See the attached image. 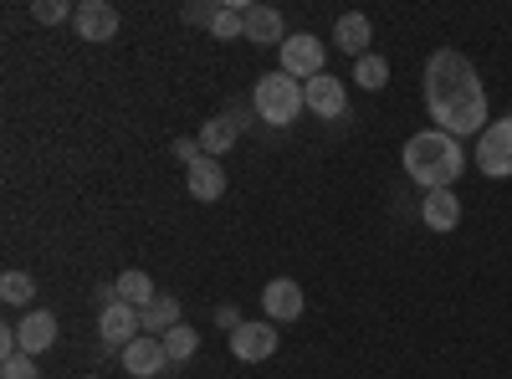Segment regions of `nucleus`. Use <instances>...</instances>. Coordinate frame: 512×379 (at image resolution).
I'll return each instance as SVG.
<instances>
[{"instance_id":"obj_1","label":"nucleus","mask_w":512,"mask_h":379,"mask_svg":"<svg viewBox=\"0 0 512 379\" xmlns=\"http://www.w3.org/2000/svg\"><path fill=\"white\" fill-rule=\"evenodd\" d=\"M425 103H431V118L441 123V134H451V139L477 134L487 123L482 77H477L472 62H466L461 52H451V47L425 62Z\"/></svg>"},{"instance_id":"obj_2","label":"nucleus","mask_w":512,"mask_h":379,"mask_svg":"<svg viewBox=\"0 0 512 379\" xmlns=\"http://www.w3.org/2000/svg\"><path fill=\"white\" fill-rule=\"evenodd\" d=\"M466 170V154L451 134L441 129H425V134H410L405 139V175L425 190H451Z\"/></svg>"},{"instance_id":"obj_3","label":"nucleus","mask_w":512,"mask_h":379,"mask_svg":"<svg viewBox=\"0 0 512 379\" xmlns=\"http://www.w3.org/2000/svg\"><path fill=\"white\" fill-rule=\"evenodd\" d=\"M251 108L262 113L272 129H287V123L308 108V93H303V82L287 77V72H267L262 82H256V93H251Z\"/></svg>"},{"instance_id":"obj_4","label":"nucleus","mask_w":512,"mask_h":379,"mask_svg":"<svg viewBox=\"0 0 512 379\" xmlns=\"http://www.w3.org/2000/svg\"><path fill=\"white\" fill-rule=\"evenodd\" d=\"M277 52H282V72H287V77H303V82L323 77L328 52H323V41H318V36H287Z\"/></svg>"},{"instance_id":"obj_5","label":"nucleus","mask_w":512,"mask_h":379,"mask_svg":"<svg viewBox=\"0 0 512 379\" xmlns=\"http://www.w3.org/2000/svg\"><path fill=\"white\" fill-rule=\"evenodd\" d=\"M477 159H482V175H492V180H507V175H512V118L487 123Z\"/></svg>"},{"instance_id":"obj_6","label":"nucleus","mask_w":512,"mask_h":379,"mask_svg":"<svg viewBox=\"0 0 512 379\" xmlns=\"http://www.w3.org/2000/svg\"><path fill=\"white\" fill-rule=\"evenodd\" d=\"M231 354H236L241 364L272 359V354H277V323H241V328L231 333Z\"/></svg>"},{"instance_id":"obj_7","label":"nucleus","mask_w":512,"mask_h":379,"mask_svg":"<svg viewBox=\"0 0 512 379\" xmlns=\"http://www.w3.org/2000/svg\"><path fill=\"white\" fill-rule=\"evenodd\" d=\"M139 308H128V303H113V308H103V318H98V333H103V344L108 349H128V344H134L139 339Z\"/></svg>"},{"instance_id":"obj_8","label":"nucleus","mask_w":512,"mask_h":379,"mask_svg":"<svg viewBox=\"0 0 512 379\" xmlns=\"http://www.w3.org/2000/svg\"><path fill=\"white\" fill-rule=\"evenodd\" d=\"M72 26H77L82 41H113L118 36V11L108 6V0H82Z\"/></svg>"},{"instance_id":"obj_9","label":"nucleus","mask_w":512,"mask_h":379,"mask_svg":"<svg viewBox=\"0 0 512 379\" xmlns=\"http://www.w3.org/2000/svg\"><path fill=\"white\" fill-rule=\"evenodd\" d=\"M123 369L139 374V379H154L169 369V354H164V339H149V333H139L134 344L123 349Z\"/></svg>"},{"instance_id":"obj_10","label":"nucleus","mask_w":512,"mask_h":379,"mask_svg":"<svg viewBox=\"0 0 512 379\" xmlns=\"http://www.w3.org/2000/svg\"><path fill=\"white\" fill-rule=\"evenodd\" d=\"M303 93H308V108L318 113V118H344L349 113V93H344V82L338 77H313V82H303Z\"/></svg>"},{"instance_id":"obj_11","label":"nucleus","mask_w":512,"mask_h":379,"mask_svg":"<svg viewBox=\"0 0 512 379\" xmlns=\"http://www.w3.org/2000/svg\"><path fill=\"white\" fill-rule=\"evenodd\" d=\"M262 303H267L272 323H292V318H303V287H297L292 277H272L267 292H262Z\"/></svg>"},{"instance_id":"obj_12","label":"nucleus","mask_w":512,"mask_h":379,"mask_svg":"<svg viewBox=\"0 0 512 379\" xmlns=\"http://www.w3.org/2000/svg\"><path fill=\"white\" fill-rule=\"evenodd\" d=\"M185 185H190V195L200 200V205H210V200H221L226 195V170L210 154H200L190 170H185Z\"/></svg>"},{"instance_id":"obj_13","label":"nucleus","mask_w":512,"mask_h":379,"mask_svg":"<svg viewBox=\"0 0 512 379\" xmlns=\"http://www.w3.org/2000/svg\"><path fill=\"white\" fill-rule=\"evenodd\" d=\"M241 129H246V113H241V108H236V113H221V118H210L205 129H200V154H210V159L226 154V149L241 139Z\"/></svg>"},{"instance_id":"obj_14","label":"nucleus","mask_w":512,"mask_h":379,"mask_svg":"<svg viewBox=\"0 0 512 379\" xmlns=\"http://www.w3.org/2000/svg\"><path fill=\"white\" fill-rule=\"evenodd\" d=\"M246 41H251V47H282V41H287L282 11H272V6H246Z\"/></svg>"},{"instance_id":"obj_15","label":"nucleus","mask_w":512,"mask_h":379,"mask_svg":"<svg viewBox=\"0 0 512 379\" xmlns=\"http://www.w3.org/2000/svg\"><path fill=\"white\" fill-rule=\"evenodd\" d=\"M420 221L431 226V231H456V221H461V200H456L451 190H425V200H420Z\"/></svg>"},{"instance_id":"obj_16","label":"nucleus","mask_w":512,"mask_h":379,"mask_svg":"<svg viewBox=\"0 0 512 379\" xmlns=\"http://www.w3.org/2000/svg\"><path fill=\"white\" fill-rule=\"evenodd\" d=\"M16 339H21V354H47L57 344V318L52 313H31L26 323H16Z\"/></svg>"},{"instance_id":"obj_17","label":"nucleus","mask_w":512,"mask_h":379,"mask_svg":"<svg viewBox=\"0 0 512 379\" xmlns=\"http://www.w3.org/2000/svg\"><path fill=\"white\" fill-rule=\"evenodd\" d=\"M333 41H338V47H344L354 62H359V57H369V21H364L359 11L338 16V26H333Z\"/></svg>"},{"instance_id":"obj_18","label":"nucleus","mask_w":512,"mask_h":379,"mask_svg":"<svg viewBox=\"0 0 512 379\" xmlns=\"http://www.w3.org/2000/svg\"><path fill=\"white\" fill-rule=\"evenodd\" d=\"M139 323L149 328V339H164L169 328H180V303L169 298V292H159V298H154V303L139 313Z\"/></svg>"},{"instance_id":"obj_19","label":"nucleus","mask_w":512,"mask_h":379,"mask_svg":"<svg viewBox=\"0 0 512 379\" xmlns=\"http://www.w3.org/2000/svg\"><path fill=\"white\" fill-rule=\"evenodd\" d=\"M113 287H118V298H123L128 308H139V313H144V308H149V303L159 298V292H154V282H149V277H144L139 267H128V272H123V277H118Z\"/></svg>"},{"instance_id":"obj_20","label":"nucleus","mask_w":512,"mask_h":379,"mask_svg":"<svg viewBox=\"0 0 512 379\" xmlns=\"http://www.w3.org/2000/svg\"><path fill=\"white\" fill-rule=\"evenodd\" d=\"M210 36H216V41H236V36H246V0H231V6H221L216 26H210Z\"/></svg>"},{"instance_id":"obj_21","label":"nucleus","mask_w":512,"mask_h":379,"mask_svg":"<svg viewBox=\"0 0 512 379\" xmlns=\"http://www.w3.org/2000/svg\"><path fill=\"white\" fill-rule=\"evenodd\" d=\"M195 349H200V333L195 328H169L164 333V354H169V364H185V359H195Z\"/></svg>"},{"instance_id":"obj_22","label":"nucleus","mask_w":512,"mask_h":379,"mask_svg":"<svg viewBox=\"0 0 512 379\" xmlns=\"http://www.w3.org/2000/svg\"><path fill=\"white\" fill-rule=\"evenodd\" d=\"M354 82L364 93H379L384 82H390V62H384V57H359L354 62Z\"/></svg>"},{"instance_id":"obj_23","label":"nucleus","mask_w":512,"mask_h":379,"mask_svg":"<svg viewBox=\"0 0 512 379\" xmlns=\"http://www.w3.org/2000/svg\"><path fill=\"white\" fill-rule=\"evenodd\" d=\"M31 292H36V282L26 272H6V277H0V298H6V303H31Z\"/></svg>"},{"instance_id":"obj_24","label":"nucleus","mask_w":512,"mask_h":379,"mask_svg":"<svg viewBox=\"0 0 512 379\" xmlns=\"http://www.w3.org/2000/svg\"><path fill=\"white\" fill-rule=\"evenodd\" d=\"M31 16H36L41 26H57V21H67V16H77V11L67 6V0H36V6H31Z\"/></svg>"},{"instance_id":"obj_25","label":"nucleus","mask_w":512,"mask_h":379,"mask_svg":"<svg viewBox=\"0 0 512 379\" xmlns=\"http://www.w3.org/2000/svg\"><path fill=\"white\" fill-rule=\"evenodd\" d=\"M190 26H216V16H221V6H216V0H190V6L180 11Z\"/></svg>"},{"instance_id":"obj_26","label":"nucleus","mask_w":512,"mask_h":379,"mask_svg":"<svg viewBox=\"0 0 512 379\" xmlns=\"http://www.w3.org/2000/svg\"><path fill=\"white\" fill-rule=\"evenodd\" d=\"M0 379H41V369H36L31 354H16V359L0 364Z\"/></svg>"},{"instance_id":"obj_27","label":"nucleus","mask_w":512,"mask_h":379,"mask_svg":"<svg viewBox=\"0 0 512 379\" xmlns=\"http://www.w3.org/2000/svg\"><path fill=\"white\" fill-rule=\"evenodd\" d=\"M175 159L195 164V159H200V154H195V139H175Z\"/></svg>"},{"instance_id":"obj_28","label":"nucleus","mask_w":512,"mask_h":379,"mask_svg":"<svg viewBox=\"0 0 512 379\" xmlns=\"http://www.w3.org/2000/svg\"><path fill=\"white\" fill-rule=\"evenodd\" d=\"M216 323H221V328H231V333L241 328V318H236V308H216Z\"/></svg>"},{"instance_id":"obj_29","label":"nucleus","mask_w":512,"mask_h":379,"mask_svg":"<svg viewBox=\"0 0 512 379\" xmlns=\"http://www.w3.org/2000/svg\"><path fill=\"white\" fill-rule=\"evenodd\" d=\"M88 379H103V374H88Z\"/></svg>"}]
</instances>
